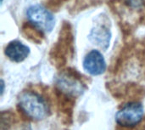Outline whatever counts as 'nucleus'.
<instances>
[{
  "label": "nucleus",
  "instance_id": "nucleus-1",
  "mask_svg": "<svg viewBox=\"0 0 145 130\" xmlns=\"http://www.w3.org/2000/svg\"><path fill=\"white\" fill-rule=\"evenodd\" d=\"M20 111L28 118L33 121H41L46 118L50 112L47 99L34 90L23 91L18 98Z\"/></svg>",
  "mask_w": 145,
  "mask_h": 130
},
{
  "label": "nucleus",
  "instance_id": "nucleus-2",
  "mask_svg": "<svg viewBox=\"0 0 145 130\" xmlns=\"http://www.w3.org/2000/svg\"><path fill=\"white\" fill-rule=\"evenodd\" d=\"M28 22L42 33H49L55 26V17L42 4H33L26 10Z\"/></svg>",
  "mask_w": 145,
  "mask_h": 130
},
{
  "label": "nucleus",
  "instance_id": "nucleus-3",
  "mask_svg": "<svg viewBox=\"0 0 145 130\" xmlns=\"http://www.w3.org/2000/svg\"><path fill=\"white\" fill-rule=\"evenodd\" d=\"M144 107L141 102L132 101L125 104L116 114V123L123 129H133L144 119Z\"/></svg>",
  "mask_w": 145,
  "mask_h": 130
},
{
  "label": "nucleus",
  "instance_id": "nucleus-4",
  "mask_svg": "<svg viewBox=\"0 0 145 130\" xmlns=\"http://www.w3.org/2000/svg\"><path fill=\"white\" fill-rule=\"evenodd\" d=\"M55 85L62 94L72 98L81 96L86 89L84 83L70 72L59 73L56 77Z\"/></svg>",
  "mask_w": 145,
  "mask_h": 130
},
{
  "label": "nucleus",
  "instance_id": "nucleus-5",
  "mask_svg": "<svg viewBox=\"0 0 145 130\" xmlns=\"http://www.w3.org/2000/svg\"><path fill=\"white\" fill-rule=\"evenodd\" d=\"M82 66L84 71L89 75L100 76L105 72L107 64L104 55L99 50L93 49L85 55Z\"/></svg>",
  "mask_w": 145,
  "mask_h": 130
},
{
  "label": "nucleus",
  "instance_id": "nucleus-6",
  "mask_svg": "<svg viewBox=\"0 0 145 130\" xmlns=\"http://www.w3.org/2000/svg\"><path fill=\"white\" fill-rule=\"evenodd\" d=\"M30 52V48L18 40L9 42L4 49V54L6 57L15 63L24 61L29 56Z\"/></svg>",
  "mask_w": 145,
  "mask_h": 130
},
{
  "label": "nucleus",
  "instance_id": "nucleus-7",
  "mask_svg": "<svg viewBox=\"0 0 145 130\" xmlns=\"http://www.w3.org/2000/svg\"><path fill=\"white\" fill-rule=\"evenodd\" d=\"M88 38L93 44L106 50L110 43L111 32L110 30L105 26H97L91 30Z\"/></svg>",
  "mask_w": 145,
  "mask_h": 130
},
{
  "label": "nucleus",
  "instance_id": "nucleus-8",
  "mask_svg": "<svg viewBox=\"0 0 145 130\" xmlns=\"http://www.w3.org/2000/svg\"><path fill=\"white\" fill-rule=\"evenodd\" d=\"M130 8L133 9H142L145 5V0H123Z\"/></svg>",
  "mask_w": 145,
  "mask_h": 130
},
{
  "label": "nucleus",
  "instance_id": "nucleus-9",
  "mask_svg": "<svg viewBox=\"0 0 145 130\" xmlns=\"http://www.w3.org/2000/svg\"><path fill=\"white\" fill-rule=\"evenodd\" d=\"M1 87H2V89H1V95H3V94L4 92V82L3 80L1 81Z\"/></svg>",
  "mask_w": 145,
  "mask_h": 130
}]
</instances>
